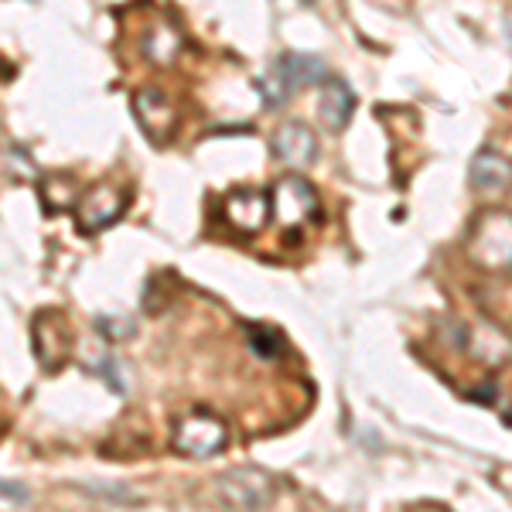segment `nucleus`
Returning a JSON list of instances; mask_svg holds the SVG:
<instances>
[{"mask_svg": "<svg viewBox=\"0 0 512 512\" xmlns=\"http://www.w3.org/2000/svg\"><path fill=\"white\" fill-rule=\"evenodd\" d=\"M468 256L485 270H509L512 267V216L489 209L475 219L468 233Z\"/></svg>", "mask_w": 512, "mask_h": 512, "instance_id": "obj_1", "label": "nucleus"}, {"mask_svg": "<svg viewBox=\"0 0 512 512\" xmlns=\"http://www.w3.org/2000/svg\"><path fill=\"white\" fill-rule=\"evenodd\" d=\"M216 499L229 509H267L277 499V485L260 468H233L216 478Z\"/></svg>", "mask_w": 512, "mask_h": 512, "instance_id": "obj_2", "label": "nucleus"}, {"mask_svg": "<svg viewBox=\"0 0 512 512\" xmlns=\"http://www.w3.org/2000/svg\"><path fill=\"white\" fill-rule=\"evenodd\" d=\"M270 209L280 229H301L318 216V192L311 188V181L304 178H280L270 192Z\"/></svg>", "mask_w": 512, "mask_h": 512, "instance_id": "obj_3", "label": "nucleus"}, {"mask_svg": "<svg viewBox=\"0 0 512 512\" xmlns=\"http://www.w3.org/2000/svg\"><path fill=\"white\" fill-rule=\"evenodd\" d=\"M229 441V427L212 414H188L178 420L175 427V451L188 454V458H209L219 454Z\"/></svg>", "mask_w": 512, "mask_h": 512, "instance_id": "obj_4", "label": "nucleus"}, {"mask_svg": "<svg viewBox=\"0 0 512 512\" xmlns=\"http://www.w3.org/2000/svg\"><path fill=\"white\" fill-rule=\"evenodd\" d=\"M134 113H137V123L144 127V134L151 140H164L171 137L178 123V110L161 89H140L134 96Z\"/></svg>", "mask_w": 512, "mask_h": 512, "instance_id": "obj_5", "label": "nucleus"}, {"mask_svg": "<svg viewBox=\"0 0 512 512\" xmlns=\"http://www.w3.org/2000/svg\"><path fill=\"white\" fill-rule=\"evenodd\" d=\"M123 212V192L110 185H96L93 192L79 202V229L82 233H103L110 222H117Z\"/></svg>", "mask_w": 512, "mask_h": 512, "instance_id": "obj_6", "label": "nucleus"}, {"mask_svg": "<svg viewBox=\"0 0 512 512\" xmlns=\"http://www.w3.org/2000/svg\"><path fill=\"white\" fill-rule=\"evenodd\" d=\"M222 216H226V222L236 233H256L270 216V198L263 192H256V188H239V192L226 198Z\"/></svg>", "mask_w": 512, "mask_h": 512, "instance_id": "obj_7", "label": "nucleus"}, {"mask_svg": "<svg viewBox=\"0 0 512 512\" xmlns=\"http://www.w3.org/2000/svg\"><path fill=\"white\" fill-rule=\"evenodd\" d=\"M274 151L280 161L297 164V168H308L318 158V137L311 134L304 123H284L274 134Z\"/></svg>", "mask_w": 512, "mask_h": 512, "instance_id": "obj_8", "label": "nucleus"}, {"mask_svg": "<svg viewBox=\"0 0 512 512\" xmlns=\"http://www.w3.org/2000/svg\"><path fill=\"white\" fill-rule=\"evenodd\" d=\"M274 72L280 79L287 82V89H308V86H315V82H321L328 76V69H325V62H318L315 55H280V59L274 62Z\"/></svg>", "mask_w": 512, "mask_h": 512, "instance_id": "obj_9", "label": "nucleus"}, {"mask_svg": "<svg viewBox=\"0 0 512 512\" xmlns=\"http://www.w3.org/2000/svg\"><path fill=\"white\" fill-rule=\"evenodd\" d=\"M472 181H475L478 192H489V195L506 192L509 181H512V161L502 158L499 151L475 154V161H472Z\"/></svg>", "mask_w": 512, "mask_h": 512, "instance_id": "obj_10", "label": "nucleus"}, {"mask_svg": "<svg viewBox=\"0 0 512 512\" xmlns=\"http://www.w3.org/2000/svg\"><path fill=\"white\" fill-rule=\"evenodd\" d=\"M355 110V93L349 89V82L342 79H328L325 82V99H321V117L332 130H345V123L352 120Z\"/></svg>", "mask_w": 512, "mask_h": 512, "instance_id": "obj_11", "label": "nucleus"}, {"mask_svg": "<svg viewBox=\"0 0 512 512\" xmlns=\"http://www.w3.org/2000/svg\"><path fill=\"white\" fill-rule=\"evenodd\" d=\"M140 52H144L154 65H171V62L178 59V52H181L178 31L171 28L168 21L151 24V28H147V35H144V41H140Z\"/></svg>", "mask_w": 512, "mask_h": 512, "instance_id": "obj_12", "label": "nucleus"}, {"mask_svg": "<svg viewBox=\"0 0 512 512\" xmlns=\"http://www.w3.org/2000/svg\"><path fill=\"white\" fill-rule=\"evenodd\" d=\"M246 342H250V349L256 355H263V359H277V355H280V338L270 332V328L250 325V328H246Z\"/></svg>", "mask_w": 512, "mask_h": 512, "instance_id": "obj_13", "label": "nucleus"}, {"mask_svg": "<svg viewBox=\"0 0 512 512\" xmlns=\"http://www.w3.org/2000/svg\"><path fill=\"white\" fill-rule=\"evenodd\" d=\"M31 492L18 482H0V506H28Z\"/></svg>", "mask_w": 512, "mask_h": 512, "instance_id": "obj_14", "label": "nucleus"}]
</instances>
